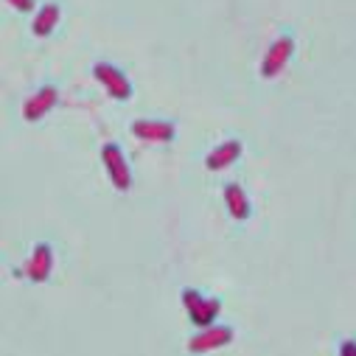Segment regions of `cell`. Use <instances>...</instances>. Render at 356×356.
<instances>
[{
  "mask_svg": "<svg viewBox=\"0 0 356 356\" xmlns=\"http://www.w3.org/2000/svg\"><path fill=\"white\" fill-rule=\"evenodd\" d=\"M180 298H183V306H186L188 320H191L194 325L208 328V325L216 323V317H219V312H222V303H219L216 298H205V295L197 292V289H183Z\"/></svg>",
  "mask_w": 356,
  "mask_h": 356,
  "instance_id": "obj_1",
  "label": "cell"
},
{
  "mask_svg": "<svg viewBox=\"0 0 356 356\" xmlns=\"http://www.w3.org/2000/svg\"><path fill=\"white\" fill-rule=\"evenodd\" d=\"M132 135L143 143H168L177 138V127L174 121H163V118H138L132 121Z\"/></svg>",
  "mask_w": 356,
  "mask_h": 356,
  "instance_id": "obj_5",
  "label": "cell"
},
{
  "mask_svg": "<svg viewBox=\"0 0 356 356\" xmlns=\"http://www.w3.org/2000/svg\"><path fill=\"white\" fill-rule=\"evenodd\" d=\"M59 6L56 3H45V6H40V12H37V17H34V23H31V31H34V37H40V40H45V37H51L54 34V29H56V23H59Z\"/></svg>",
  "mask_w": 356,
  "mask_h": 356,
  "instance_id": "obj_11",
  "label": "cell"
},
{
  "mask_svg": "<svg viewBox=\"0 0 356 356\" xmlns=\"http://www.w3.org/2000/svg\"><path fill=\"white\" fill-rule=\"evenodd\" d=\"M225 205H227V211H230V216L236 222H247L252 216V205H250L244 188L236 186V183H227L225 186Z\"/></svg>",
  "mask_w": 356,
  "mask_h": 356,
  "instance_id": "obj_10",
  "label": "cell"
},
{
  "mask_svg": "<svg viewBox=\"0 0 356 356\" xmlns=\"http://www.w3.org/2000/svg\"><path fill=\"white\" fill-rule=\"evenodd\" d=\"M26 278L34 281V284H45L54 273V250L51 244H37L29 255V264H26Z\"/></svg>",
  "mask_w": 356,
  "mask_h": 356,
  "instance_id": "obj_8",
  "label": "cell"
},
{
  "mask_svg": "<svg viewBox=\"0 0 356 356\" xmlns=\"http://www.w3.org/2000/svg\"><path fill=\"white\" fill-rule=\"evenodd\" d=\"M241 152H244L241 140L227 138V140L216 143V149L208 152V157H205V168H208V171H225V168H230V165L241 157Z\"/></svg>",
  "mask_w": 356,
  "mask_h": 356,
  "instance_id": "obj_9",
  "label": "cell"
},
{
  "mask_svg": "<svg viewBox=\"0 0 356 356\" xmlns=\"http://www.w3.org/2000/svg\"><path fill=\"white\" fill-rule=\"evenodd\" d=\"M93 76L115 102H129L132 99V81L121 67H115L110 62H96L93 65Z\"/></svg>",
  "mask_w": 356,
  "mask_h": 356,
  "instance_id": "obj_3",
  "label": "cell"
},
{
  "mask_svg": "<svg viewBox=\"0 0 356 356\" xmlns=\"http://www.w3.org/2000/svg\"><path fill=\"white\" fill-rule=\"evenodd\" d=\"M9 6H15L17 12H23V15H29L31 9H34V0H6Z\"/></svg>",
  "mask_w": 356,
  "mask_h": 356,
  "instance_id": "obj_12",
  "label": "cell"
},
{
  "mask_svg": "<svg viewBox=\"0 0 356 356\" xmlns=\"http://www.w3.org/2000/svg\"><path fill=\"white\" fill-rule=\"evenodd\" d=\"M339 353H342V356H356V342H353V339H345V342L339 345Z\"/></svg>",
  "mask_w": 356,
  "mask_h": 356,
  "instance_id": "obj_13",
  "label": "cell"
},
{
  "mask_svg": "<svg viewBox=\"0 0 356 356\" xmlns=\"http://www.w3.org/2000/svg\"><path fill=\"white\" fill-rule=\"evenodd\" d=\"M233 342V328L230 325H208L197 337L188 339V353H208L216 348H225Z\"/></svg>",
  "mask_w": 356,
  "mask_h": 356,
  "instance_id": "obj_6",
  "label": "cell"
},
{
  "mask_svg": "<svg viewBox=\"0 0 356 356\" xmlns=\"http://www.w3.org/2000/svg\"><path fill=\"white\" fill-rule=\"evenodd\" d=\"M102 163L107 168V177H110V183H113L115 191L124 194V191L132 188V168H129V163H127V157H124L118 143H104L102 146Z\"/></svg>",
  "mask_w": 356,
  "mask_h": 356,
  "instance_id": "obj_2",
  "label": "cell"
},
{
  "mask_svg": "<svg viewBox=\"0 0 356 356\" xmlns=\"http://www.w3.org/2000/svg\"><path fill=\"white\" fill-rule=\"evenodd\" d=\"M56 102H59V90H56L54 84H45L42 90H37L31 99H26V104H23V121L34 124V121L45 118L56 107Z\"/></svg>",
  "mask_w": 356,
  "mask_h": 356,
  "instance_id": "obj_7",
  "label": "cell"
},
{
  "mask_svg": "<svg viewBox=\"0 0 356 356\" xmlns=\"http://www.w3.org/2000/svg\"><path fill=\"white\" fill-rule=\"evenodd\" d=\"M292 54H295V40L289 34L278 37L270 48H266V54L261 59V79H278L284 73V67L289 65Z\"/></svg>",
  "mask_w": 356,
  "mask_h": 356,
  "instance_id": "obj_4",
  "label": "cell"
}]
</instances>
